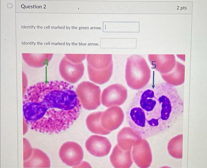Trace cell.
<instances>
[{
    "label": "cell",
    "mask_w": 207,
    "mask_h": 168,
    "mask_svg": "<svg viewBox=\"0 0 207 168\" xmlns=\"http://www.w3.org/2000/svg\"><path fill=\"white\" fill-rule=\"evenodd\" d=\"M43 101L26 104L32 129L50 133L68 129L78 117L81 108L73 86L55 81L43 84Z\"/></svg>",
    "instance_id": "cell-1"
},
{
    "label": "cell",
    "mask_w": 207,
    "mask_h": 168,
    "mask_svg": "<svg viewBox=\"0 0 207 168\" xmlns=\"http://www.w3.org/2000/svg\"><path fill=\"white\" fill-rule=\"evenodd\" d=\"M131 104L142 109L140 124L142 131L150 132L160 127L162 124L161 106L153 90L148 89L144 91L140 99L135 100Z\"/></svg>",
    "instance_id": "cell-2"
},
{
    "label": "cell",
    "mask_w": 207,
    "mask_h": 168,
    "mask_svg": "<svg viewBox=\"0 0 207 168\" xmlns=\"http://www.w3.org/2000/svg\"><path fill=\"white\" fill-rule=\"evenodd\" d=\"M151 75L150 69L142 57L133 54L127 58L125 78L127 85L130 88L139 90L144 87L149 82Z\"/></svg>",
    "instance_id": "cell-3"
},
{
    "label": "cell",
    "mask_w": 207,
    "mask_h": 168,
    "mask_svg": "<svg viewBox=\"0 0 207 168\" xmlns=\"http://www.w3.org/2000/svg\"><path fill=\"white\" fill-rule=\"evenodd\" d=\"M75 92L81 105L85 109L94 110L100 105L101 90L95 84L89 81L82 82L77 85Z\"/></svg>",
    "instance_id": "cell-4"
},
{
    "label": "cell",
    "mask_w": 207,
    "mask_h": 168,
    "mask_svg": "<svg viewBox=\"0 0 207 168\" xmlns=\"http://www.w3.org/2000/svg\"><path fill=\"white\" fill-rule=\"evenodd\" d=\"M127 96L126 88L119 84L111 85L103 91L101 97L102 104L107 107L122 104Z\"/></svg>",
    "instance_id": "cell-5"
},
{
    "label": "cell",
    "mask_w": 207,
    "mask_h": 168,
    "mask_svg": "<svg viewBox=\"0 0 207 168\" xmlns=\"http://www.w3.org/2000/svg\"><path fill=\"white\" fill-rule=\"evenodd\" d=\"M59 156L61 160L67 165L77 166L81 163L83 157V152L78 143L68 141L64 143L59 149Z\"/></svg>",
    "instance_id": "cell-6"
},
{
    "label": "cell",
    "mask_w": 207,
    "mask_h": 168,
    "mask_svg": "<svg viewBox=\"0 0 207 168\" xmlns=\"http://www.w3.org/2000/svg\"><path fill=\"white\" fill-rule=\"evenodd\" d=\"M132 156L136 164L140 168H147L151 165L152 156L151 150L148 142L140 138L133 145Z\"/></svg>",
    "instance_id": "cell-7"
},
{
    "label": "cell",
    "mask_w": 207,
    "mask_h": 168,
    "mask_svg": "<svg viewBox=\"0 0 207 168\" xmlns=\"http://www.w3.org/2000/svg\"><path fill=\"white\" fill-rule=\"evenodd\" d=\"M124 117L123 112L120 107L112 106L103 112L101 124L104 129L111 132L117 129L122 124Z\"/></svg>",
    "instance_id": "cell-8"
},
{
    "label": "cell",
    "mask_w": 207,
    "mask_h": 168,
    "mask_svg": "<svg viewBox=\"0 0 207 168\" xmlns=\"http://www.w3.org/2000/svg\"><path fill=\"white\" fill-rule=\"evenodd\" d=\"M85 147L91 155L98 157H101L108 155L111 150V145L106 137L92 135L86 141Z\"/></svg>",
    "instance_id": "cell-9"
},
{
    "label": "cell",
    "mask_w": 207,
    "mask_h": 168,
    "mask_svg": "<svg viewBox=\"0 0 207 168\" xmlns=\"http://www.w3.org/2000/svg\"><path fill=\"white\" fill-rule=\"evenodd\" d=\"M84 67L82 63L75 64L64 60L60 65L59 71L62 77L66 81L75 83L83 75Z\"/></svg>",
    "instance_id": "cell-10"
},
{
    "label": "cell",
    "mask_w": 207,
    "mask_h": 168,
    "mask_svg": "<svg viewBox=\"0 0 207 168\" xmlns=\"http://www.w3.org/2000/svg\"><path fill=\"white\" fill-rule=\"evenodd\" d=\"M131 150H124L116 145L110 156V161L114 167L129 168L133 163Z\"/></svg>",
    "instance_id": "cell-11"
},
{
    "label": "cell",
    "mask_w": 207,
    "mask_h": 168,
    "mask_svg": "<svg viewBox=\"0 0 207 168\" xmlns=\"http://www.w3.org/2000/svg\"><path fill=\"white\" fill-rule=\"evenodd\" d=\"M141 138V136L131 127H125L118 134L117 144L123 150H131L136 141Z\"/></svg>",
    "instance_id": "cell-12"
},
{
    "label": "cell",
    "mask_w": 207,
    "mask_h": 168,
    "mask_svg": "<svg viewBox=\"0 0 207 168\" xmlns=\"http://www.w3.org/2000/svg\"><path fill=\"white\" fill-rule=\"evenodd\" d=\"M88 65L97 70H104L113 66L111 54H88Z\"/></svg>",
    "instance_id": "cell-13"
},
{
    "label": "cell",
    "mask_w": 207,
    "mask_h": 168,
    "mask_svg": "<svg viewBox=\"0 0 207 168\" xmlns=\"http://www.w3.org/2000/svg\"><path fill=\"white\" fill-rule=\"evenodd\" d=\"M102 112H98L89 115L86 119V124L88 129L91 132L105 135L109 134L111 132L106 130L101 125V118Z\"/></svg>",
    "instance_id": "cell-14"
},
{
    "label": "cell",
    "mask_w": 207,
    "mask_h": 168,
    "mask_svg": "<svg viewBox=\"0 0 207 168\" xmlns=\"http://www.w3.org/2000/svg\"><path fill=\"white\" fill-rule=\"evenodd\" d=\"M113 66L102 70H95L88 65L89 78L91 81L99 85L107 82L110 79L112 74Z\"/></svg>",
    "instance_id": "cell-15"
},
{
    "label": "cell",
    "mask_w": 207,
    "mask_h": 168,
    "mask_svg": "<svg viewBox=\"0 0 207 168\" xmlns=\"http://www.w3.org/2000/svg\"><path fill=\"white\" fill-rule=\"evenodd\" d=\"M69 60L73 63H80L84 60L86 56L85 54H70L68 56Z\"/></svg>",
    "instance_id": "cell-16"
}]
</instances>
